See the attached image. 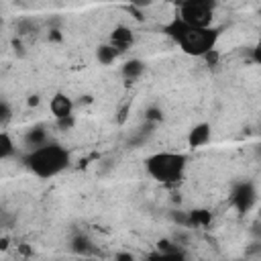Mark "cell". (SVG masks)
Listing matches in <instances>:
<instances>
[{
  "label": "cell",
  "instance_id": "5bb4252c",
  "mask_svg": "<svg viewBox=\"0 0 261 261\" xmlns=\"http://www.w3.org/2000/svg\"><path fill=\"white\" fill-rule=\"evenodd\" d=\"M39 104V96H31L29 98V106H37Z\"/></svg>",
  "mask_w": 261,
  "mask_h": 261
},
{
  "label": "cell",
  "instance_id": "6da1fadb",
  "mask_svg": "<svg viewBox=\"0 0 261 261\" xmlns=\"http://www.w3.org/2000/svg\"><path fill=\"white\" fill-rule=\"evenodd\" d=\"M165 33L179 45V49L186 55L192 57H204L210 51H214V45L218 41V31L208 27V29H192L173 18L169 24H165Z\"/></svg>",
  "mask_w": 261,
  "mask_h": 261
},
{
  "label": "cell",
  "instance_id": "3957f363",
  "mask_svg": "<svg viewBox=\"0 0 261 261\" xmlns=\"http://www.w3.org/2000/svg\"><path fill=\"white\" fill-rule=\"evenodd\" d=\"M147 173L161 184H175L184 177L186 171V157L173 151H159L145 159Z\"/></svg>",
  "mask_w": 261,
  "mask_h": 261
},
{
  "label": "cell",
  "instance_id": "9a60e30c",
  "mask_svg": "<svg viewBox=\"0 0 261 261\" xmlns=\"http://www.w3.org/2000/svg\"><path fill=\"white\" fill-rule=\"evenodd\" d=\"M0 239H2V234H0Z\"/></svg>",
  "mask_w": 261,
  "mask_h": 261
},
{
  "label": "cell",
  "instance_id": "52a82bcc",
  "mask_svg": "<svg viewBox=\"0 0 261 261\" xmlns=\"http://www.w3.org/2000/svg\"><path fill=\"white\" fill-rule=\"evenodd\" d=\"M210 137H212L210 124H208V122H200V124H196V126L188 133V147H192V149L202 147V145H206V143L210 141Z\"/></svg>",
  "mask_w": 261,
  "mask_h": 261
},
{
  "label": "cell",
  "instance_id": "5b68a950",
  "mask_svg": "<svg viewBox=\"0 0 261 261\" xmlns=\"http://www.w3.org/2000/svg\"><path fill=\"white\" fill-rule=\"evenodd\" d=\"M49 110L51 114L57 118V120H63V118H69L71 112H73V102L67 94H61L57 92L51 100H49Z\"/></svg>",
  "mask_w": 261,
  "mask_h": 261
},
{
  "label": "cell",
  "instance_id": "30bf717a",
  "mask_svg": "<svg viewBox=\"0 0 261 261\" xmlns=\"http://www.w3.org/2000/svg\"><path fill=\"white\" fill-rule=\"evenodd\" d=\"M14 153V141L8 133L0 130V161H6Z\"/></svg>",
  "mask_w": 261,
  "mask_h": 261
},
{
  "label": "cell",
  "instance_id": "8fae6325",
  "mask_svg": "<svg viewBox=\"0 0 261 261\" xmlns=\"http://www.w3.org/2000/svg\"><path fill=\"white\" fill-rule=\"evenodd\" d=\"M147 261H186V257H184L181 251H173V253H159V251H155Z\"/></svg>",
  "mask_w": 261,
  "mask_h": 261
},
{
  "label": "cell",
  "instance_id": "ba28073f",
  "mask_svg": "<svg viewBox=\"0 0 261 261\" xmlns=\"http://www.w3.org/2000/svg\"><path fill=\"white\" fill-rule=\"evenodd\" d=\"M118 55H120V53H118L110 43H102V45H98V49H96V59H98V63H102V65L114 63Z\"/></svg>",
  "mask_w": 261,
  "mask_h": 261
},
{
  "label": "cell",
  "instance_id": "7c38bea8",
  "mask_svg": "<svg viewBox=\"0 0 261 261\" xmlns=\"http://www.w3.org/2000/svg\"><path fill=\"white\" fill-rule=\"evenodd\" d=\"M10 120V108L6 102H0V126Z\"/></svg>",
  "mask_w": 261,
  "mask_h": 261
},
{
  "label": "cell",
  "instance_id": "9c48e42d",
  "mask_svg": "<svg viewBox=\"0 0 261 261\" xmlns=\"http://www.w3.org/2000/svg\"><path fill=\"white\" fill-rule=\"evenodd\" d=\"M143 71H145V63H143L141 59H130V61H126V63L122 65V75H124L128 82L141 77Z\"/></svg>",
  "mask_w": 261,
  "mask_h": 261
},
{
  "label": "cell",
  "instance_id": "277c9868",
  "mask_svg": "<svg viewBox=\"0 0 261 261\" xmlns=\"http://www.w3.org/2000/svg\"><path fill=\"white\" fill-rule=\"evenodd\" d=\"M179 22H184L186 27L192 29H208L212 27V18H214V4L208 0H188L181 2L177 8V16Z\"/></svg>",
  "mask_w": 261,
  "mask_h": 261
},
{
  "label": "cell",
  "instance_id": "7a4b0ae2",
  "mask_svg": "<svg viewBox=\"0 0 261 261\" xmlns=\"http://www.w3.org/2000/svg\"><path fill=\"white\" fill-rule=\"evenodd\" d=\"M24 163L33 175H37L41 179H49V177L59 175L69 165V153L57 143H45V145L33 149L27 155Z\"/></svg>",
  "mask_w": 261,
  "mask_h": 261
},
{
  "label": "cell",
  "instance_id": "4fadbf2b",
  "mask_svg": "<svg viewBox=\"0 0 261 261\" xmlns=\"http://www.w3.org/2000/svg\"><path fill=\"white\" fill-rule=\"evenodd\" d=\"M116 261H135V257L130 253H118L116 255Z\"/></svg>",
  "mask_w": 261,
  "mask_h": 261
},
{
  "label": "cell",
  "instance_id": "8992f818",
  "mask_svg": "<svg viewBox=\"0 0 261 261\" xmlns=\"http://www.w3.org/2000/svg\"><path fill=\"white\" fill-rule=\"evenodd\" d=\"M133 41H135V35H133V31L126 29V27H116V29L110 33V39H108V43H110L118 53L126 51V49L133 45Z\"/></svg>",
  "mask_w": 261,
  "mask_h": 261
}]
</instances>
